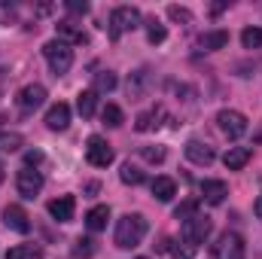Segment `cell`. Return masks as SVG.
<instances>
[{
  "label": "cell",
  "mask_w": 262,
  "mask_h": 259,
  "mask_svg": "<svg viewBox=\"0 0 262 259\" xmlns=\"http://www.w3.org/2000/svg\"><path fill=\"white\" fill-rule=\"evenodd\" d=\"M168 15H171L174 21H183V25H189V21H192V12H189V9H183V6H168Z\"/></svg>",
  "instance_id": "32"
},
{
  "label": "cell",
  "mask_w": 262,
  "mask_h": 259,
  "mask_svg": "<svg viewBox=\"0 0 262 259\" xmlns=\"http://www.w3.org/2000/svg\"><path fill=\"white\" fill-rule=\"evenodd\" d=\"M95 107H98V92H95V89H89V92H79V95H76V110H79V116H82V119L95 116Z\"/></svg>",
  "instance_id": "20"
},
{
  "label": "cell",
  "mask_w": 262,
  "mask_h": 259,
  "mask_svg": "<svg viewBox=\"0 0 262 259\" xmlns=\"http://www.w3.org/2000/svg\"><path fill=\"white\" fill-rule=\"evenodd\" d=\"M253 213H256V217H262V195L256 198V204H253Z\"/></svg>",
  "instance_id": "36"
},
{
  "label": "cell",
  "mask_w": 262,
  "mask_h": 259,
  "mask_svg": "<svg viewBox=\"0 0 262 259\" xmlns=\"http://www.w3.org/2000/svg\"><path fill=\"white\" fill-rule=\"evenodd\" d=\"M198 46H201V49H207V52L226 49V46H229V34H226V31H210V34H201Z\"/></svg>",
  "instance_id": "19"
},
{
  "label": "cell",
  "mask_w": 262,
  "mask_h": 259,
  "mask_svg": "<svg viewBox=\"0 0 262 259\" xmlns=\"http://www.w3.org/2000/svg\"><path fill=\"white\" fill-rule=\"evenodd\" d=\"M43 55H46V61H49L55 76H64L70 70V64H73V49L67 43H61V40H49L43 46Z\"/></svg>",
  "instance_id": "2"
},
{
  "label": "cell",
  "mask_w": 262,
  "mask_h": 259,
  "mask_svg": "<svg viewBox=\"0 0 262 259\" xmlns=\"http://www.w3.org/2000/svg\"><path fill=\"white\" fill-rule=\"evenodd\" d=\"M250 156H253V153H250L247 146H229L226 156H223V165H226L229 171H241V168L250 162Z\"/></svg>",
  "instance_id": "15"
},
{
  "label": "cell",
  "mask_w": 262,
  "mask_h": 259,
  "mask_svg": "<svg viewBox=\"0 0 262 259\" xmlns=\"http://www.w3.org/2000/svg\"><path fill=\"white\" fill-rule=\"evenodd\" d=\"M85 159H89V165H95V168H107V165L113 162V146H110L101 134H92L89 143H85Z\"/></svg>",
  "instance_id": "6"
},
{
  "label": "cell",
  "mask_w": 262,
  "mask_h": 259,
  "mask_svg": "<svg viewBox=\"0 0 262 259\" xmlns=\"http://www.w3.org/2000/svg\"><path fill=\"white\" fill-rule=\"evenodd\" d=\"M46 125H49L52 131H64L67 125H70V107L61 104V101H58V104H52V107H49V113H46Z\"/></svg>",
  "instance_id": "14"
},
{
  "label": "cell",
  "mask_w": 262,
  "mask_h": 259,
  "mask_svg": "<svg viewBox=\"0 0 262 259\" xmlns=\"http://www.w3.org/2000/svg\"><path fill=\"white\" fill-rule=\"evenodd\" d=\"M40 159H43V156H40L37 149H31V153L25 156V168H37V162H40Z\"/></svg>",
  "instance_id": "35"
},
{
  "label": "cell",
  "mask_w": 262,
  "mask_h": 259,
  "mask_svg": "<svg viewBox=\"0 0 262 259\" xmlns=\"http://www.w3.org/2000/svg\"><path fill=\"white\" fill-rule=\"evenodd\" d=\"M183 241L186 244H192V247H198V244H204V238L210 235V220L207 217H201V213H195V217H189V220H183Z\"/></svg>",
  "instance_id": "8"
},
{
  "label": "cell",
  "mask_w": 262,
  "mask_h": 259,
  "mask_svg": "<svg viewBox=\"0 0 262 259\" xmlns=\"http://www.w3.org/2000/svg\"><path fill=\"white\" fill-rule=\"evenodd\" d=\"M0 95H3V92H0Z\"/></svg>",
  "instance_id": "39"
},
{
  "label": "cell",
  "mask_w": 262,
  "mask_h": 259,
  "mask_svg": "<svg viewBox=\"0 0 262 259\" xmlns=\"http://www.w3.org/2000/svg\"><path fill=\"white\" fill-rule=\"evenodd\" d=\"M201 195H204L207 204H223L226 195H229V186H226L223 180H204V183H201Z\"/></svg>",
  "instance_id": "16"
},
{
  "label": "cell",
  "mask_w": 262,
  "mask_h": 259,
  "mask_svg": "<svg viewBox=\"0 0 262 259\" xmlns=\"http://www.w3.org/2000/svg\"><path fill=\"white\" fill-rule=\"evenodd\" d=\"M21 134L15 131H0V153H18L21 149Z\"/></svg>",
  "instance_id": "25"
},
{
  "label": "cell",
  "mask_w": 262,
  "mask_h": 259,
  "mask_svg": "<svg viewBox=\"0 0 262 259\" xmlns=\"http://www.w3.org/2000/svg\"><path fill=\"white\" fill-rule=\"evenodd\" d=\"M73 207H76L73 195H61V198H52V201H49V213H52V220H58V223H70V220H73Z\"/></svg>",
  "instance_id": "13"
},
{
  "label": "cell",
  "mask_w": 262,
  "mask_h": 259,
  "mask_svg": "<svg viewBox=\"0 0 262 259\" xmlns=\"http://www.w3.org/2000/svg\"><path fill=\"white\" fill-rule=\"evenodd\" d=\"M137 259H146V256H137Z\"/></svg>",
  "instance_id": "38"
},
{
  "label": "cell",
  "mask_w": 262,
  "mask_h": 259,
  "mask_svg": "<svg viewBox=\"0 0 262 259\" xmlns=\"http://www.w3.org/2000/svg\"><path fill=\"white\" fill-rule=\"evenodd\" d=\"M6 259H43V247L40 244H18V247H9Z\"/></svg>",
  "instance_id": "23"
},
{
  "label": "cell",
  "mask_w": 262,
  "mask_h": 259,
  "mask_svg": "<svg viewBox=\"0 0 262 259\" xmlns=\"http://www.w3.org/2000/svg\"><path fill=\"white\" fill-rule=\"evenodd\" d=\"M101 119H104V125H110V128H119V125H122V110H119L116 104H107V107L101 110Z\"/></svg>",
  "instance_id": "27"
},
{
  "label": "cell",
  "mask_w": 262,
  "mask_h": 259,
  "mask_svg": "<svg viewBox=\"0 0 262 259\" xmlns=\"http://www.w3.org/2000/svg\"><path fill=\"white\" fill-rule=\"evenodd\" d=\"M152 195H156L159 201H171V198L177 195V183H174L171 177H156V180H152Z\"/></svg>",
  "instance_id": "21"
},
{
  "label": "cell",
  "mask_w": 262,
  "mask_h": 259,
  "mask_svg": "<svg viewBox=\"0 0 262 259\" xmlns=\"http://www.w3.org/2000/svg\"><path fill=\"white\" fill-rule=\"evenodd\" d=\"M64 6L70 12H89V3H85V0H67Z\"/></svg>",
  "instance_id": "34"
},
{
  "label": "cell",
  "mask_w": 262,
  "mask_h": 259,
  "mask_svg": "<svg viewBox=\"0 0 262 259\" xmlns=\"http://www.w3.org/2000/svg\"><path fill=\"white\" fill-rule=\"evenodd\" d=\"M140 156H143L146 162H165V146H143Z\"/></svg>",
  "instance_id": "31"
},
{
  "label": "cell",
  "mask_w": 262,
  "mask_h": 259,
  "mask_svg": "<svg viewBox=\"0 0 262 259\" xmlns=\"http://www.w3.org/2000/svg\"><path fill=\"white\" fill-rule=\"evenodd\" d=\"M146 217L143 213H125L119 223H116V247H122V250H131V247H137L140 241H143V235H146Z\"/></svg>",
  "instance_id": "1"
},
{
  "label": "cell",
  "mask_w": 262,
  "mask_h": 259,
  "mask_svg": "<svg viewBox=\"0 0 262 259\" xmlns=\"http://www.w3.org/2000/svg\"><path fill=\"white\" fill-rule=\"evenodd\" d=\"M149 82H152V76H149V70H146V67L134 70V73L128 76V98H131V101L143 98V95L149 92Z\"/></svg>",
  "instance_id": "12"
},
{
  "label": "cell",
  "mask_w": 262,
  "mask_h": 259,
  "mask_svg": "<svg viewBox=\"0 0 262 259\" xmlns=\"http://www.w3.org/2000/svg\"><path fill=\"white\" fill-rule=\"evenodd\" d=\"M195 213H198V201H195V198H192V201H183V204L174 210V217H177V220H189V217H195Z\"/></svg>",
  "instance_id": "30"
},
{
  "label": "cell",
  "mask_w": 262,
  "mask_h": 259,
  "mask_svg": "<svg viewBox=\"0 0 262 259\" xmlns=\"http://www.w3.org/2000/svg\"><path fill=\"white\" fill-rule=\"evenodd\" d=\"M116 73L113 70H101V73H95V92H113L116 89Z\"/></svg>",
  "instance_id": "26"
},
{
  "label": "cell",
  "mask_w": 262,
  "mask_h": 259,
  "mask_svg": "<svg viewBox=\"0 0 262 259\" xmlns=\"http://www.w3.org/2000/svg\"><path fill=\"white\" fill-rule=\"evenodd\" d=\"M213 256L216 259H247V247H244V238L238 232H223L216 247H213Z\"/></svg>",
  "instance_id": "4"
},
{
  "label": "cell",
  "mask_w": 262,
  "mask_h": 259,
  "mask_svg": "<svg viewBox=\"0 0 262 259\" xmlns=\"http://www.w3.org/2000/svg\"><path fill=\"white\" fill-rule=\"evenodd\" d=\"M107 220H110V207H107V204H98V207H92V210L85 213V226H89V232H101V229H107Z\"/></svg>",
  "instance_id": "17"
},
{
  "label": "cell",
  "mask_w": 262,
  "mask_h": 259,
  "mask_svg": "<svg viewBox=\"0 0 262 259\" xmlns=\"http://www.w3.org/2000/svg\"><path fill=\"white\" fill-rule=\"evenodd\" d=\"M119 180H122V183H128V186H140V183H143V171H140L137 165L125 162V165L119 168Z\"/></svg>",
  "instance_id": "24"
},
{
  "label": "cell",
  "mask_w": 262,
  "mask_h": 259,
  "mask_svg": "<svg viewBox=\"0 0 262 259\" xmlns=\"http://www.w3.org/2000/svg\"><path fill=\"white\" fill-rule=\"evenodd\" d=\"M241 43H244V49H259L262 46V28H244Z\"/></svg>",
  "instance_id": "29"
},
{
  "label": "cell",
  "mask_w": 262,
  "mask_h": 259,
  "mask_svg": "<svg viewBox=\"0 0 262 259\" xmlns=\"http://www.w3.org/2000/svg\"><path fill=\"white\" fill-rule=\"evenodd\" d=\"M18 107L21 110H37V107H43V101H46V89L40 85V82H31V85H25L21 92H18Z\"/></svg>",
  "instance_id": "11"
},
{
  "label": "cell",
  "mask_w": 262,
  "mask_h": 259,
  "mask_svg": "<svg viewBox=\"0 0 262 259\" xmlns=\"http://www.w3.org/2000/svg\"><path fill=\"white\" fill-rule=\"evenodd\" d=\"M15 189H18V195L21 198H37L40 195V189H43V174L37 171V168H21L18 174H15Z\"/></svg>",
  "instance_id": "7"
},
{
  "label": "cell",
  "mask_w": 262,
  "mask_h": 259,
  "mask_svg": "<svg viewBox=\"0 0 262 259\" xmlns=\"http://www.w3.org/2000/svg\"><path fill=\"white\" fill-rule=\"evenodd\" d=\"M92 253H95L92 241H89V238H79V241H76V256H92Z\"/></svg>",
  "instance_id": "33"
},
{
  "label": "cell",
  "mask_w": 262,
  "mask_h": 259,
  "mask_svg": "<svg viewBox=\"0 0 262 259\" xmlns=\"http://www.w3.org/2000/svg\"><path fill=\"white\" fill-rule=\"evenodd\" d=\"M55 31H58V40L67 43V46H73V43H85L82 28H76L73 21H58V25H55Z\"/></svg>",
  "instance_id": "18"
},
{
  "label": "cell",
  "mask_w": 262,
  "mask_h": 259,
  "mask_svg": "<svg viewBox=\"0 0 262 259\" xmlns=\"http://www.w3.org/2000/svg\"><path fill=\"white\" fill-rule=\"evenodd\" d=\"M165 37H168L165 25H159L156 18H149V21H146V40H149V43H165Z\"/></svg>",
  "instance_id": "28"
},
{
  "label": "cell",
  "mask_w": 262,
  "mask_h": 259,
  "mask_svg": "<svg viewBox=\"0 0 262 259\" xmlns=\"http://www.w3.org/2000/svg\"><path fill=\"white\" fill-rule=\"evenodd\" d=\"M165 116V110L162 107H152V110H146V113H140L137 116V122H134V128L137 131H152V128H159V119Z\"/></svg>",
  "instance_id": "22"
},
{
  "label": "cell",
  "mask_w": 262,
  "mask_h": 259,
  "mask_svg": "<svg viewBox=\"0 0 262 259\" xmlns=\"http://www.w3.org/2000/svg\"><path fill=\"white\" fill-rule=\"evenodd\" d=\"M186 159L192 162V165H201V168H207L213 159H216V153H213V146H207L204 140H186Z\"/></svg>",
  "instance_id": "10"
},
{
  "label": "cell",
  "mask_w": 262,
  "mask_h": 259,
  "mask_svg": "<svg viewBox=\"0 0 262 259\" xmlns=\"http://www.w3.org/2000/svg\"><path fill=\"white\" fill-rule=\"evenodd\" d=\"M134 28H140V12L134 6H116L113 15H110V37L116 40V37L128 34Z\"/></svg>",
  "instance_id": "3"
},
{
  "label": "cell",
  "mask_w": 262,
  "mask_h": 259,
  "mask_svg": "<svg viewBox=\"0 0 262 259\" xmlns=\"http://www.w3.org/2000/svg\"><path fill=\"white\" fill-rule=\"evenodd\" d=\"M216 125H220V131H223L226 137L238 140V137L247 134V116L238 113V110H220V113H216Z\"/></svg>",
  "instance_id": "5"
},
{
  "label": "cell",
  "mask_w": 262,
  "mask_h": 259,
  "mask_svg": "<svg viewBox=\"0 0 262 259\" xmlns=\"http://www.w3.org/2000/svg\"><path fill=\"white\" fill-rule=\"evenodd\" d=\"M3 177H6V171H3V165H0V183H3Z\"/></svg>",
  "instance_id": "37"
},
{
  "label": "cell",
  "mask_w": 262,
  "mask_h": 259,
  "mask_svg": "<svg viewBox=\"0 0 262 259\" xmlns=\"http://www.w3.org/2000/svg\"><path fill=\"white\" fill-rule=\"evenodd\" d=\"M3 226L12 229V232H18V235H28V232H31V217H28L18 204H9V207L3 210Z\"/></svg>",
  "instance_id": "9"
}]
</instances>
